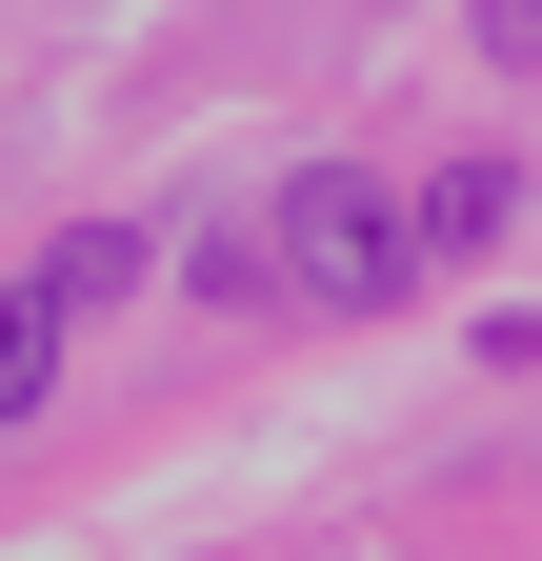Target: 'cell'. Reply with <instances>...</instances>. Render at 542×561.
Returning a JSON list of instances; mask_svg holds the SVG:
<instances>
[{
    "label": "cell",
    "instance_id": "1",
    "mask_svg": "<svg viewBox=\"0 0 542 561\" xmlns=\"http://www.w3.org/2000/svg\"><path fill=\"white\" fill-rule=\"evenodd\" d=\"M282 280H302L321 321H382L402 280H422V201H402L382 161H302L282 181Z\"/></svg>",
    "mask_w": 542,
    "mask_h": 561
},
{
    "label": "cell",
    "instance_id": "3",
    "mask_svg": "<svg viewBox=\"0 0 542 561\" xmlns=\"http://www.w3.org/2000/svg\"><path fill=\"white\" fill-rule=\"evenodd\" d=\"M503 221H522V181H503V161H442V181H422V261H483Z\"/></svg>",
    "mask_w": 542,
    "mask_h": 561
},
{
    "label": "cell",
    "instance_id": "5",
    "mask_svg": "<svg viewBox=\"0 0 542 561\" xmlns=\"http://www.w3.org/2000/svg\"><path fill=\"white\" fill-rule=\"evenodd\" d=\"M503 60H542V0H503Z\"/></svg>",
    "mask_w": 542,
    "mask_h": 561
},
{
    "label": "cell",
    "instance_id": "2",
    "mask_svg": "<svg viewBox=\"0 0 542 561\" xmlns=\"http://www.w3.org/2000/svg\"><path fill=\"white\" fill-rule=\"evenodd\" d=\"M60 321H81L60 280H0V421H41V401H60Z\"/></svg>",
    "mask_w": 542,
    "mask_h": 561
},
{
    "label": "cell",
    "instance_id": "4",
    "mask_svg": "<svg viewBox=\"0 0 542 561\" xmlns=\"http://www.w3.org/2000/svg\"><path fill=\"white\" fill-rule=\"evenodd\" d=\"M41 280H60V301H81V321H101V301H142V221H81V241H60Z\"/></svg>",
    "mask_w": 542,
    "mask_h": 561
}]
</instances>
